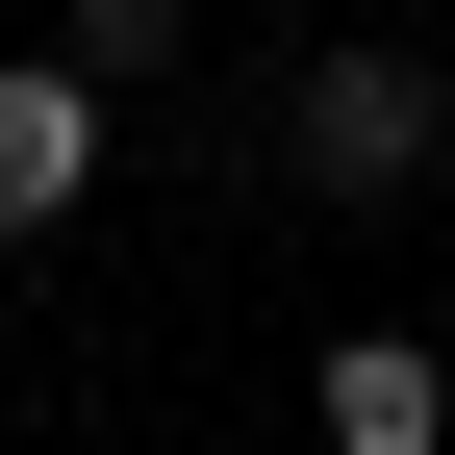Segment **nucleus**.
<instances>
[{"instance_id":"1","label":"nucleus","mask_w":455,"mask_h":455,"mask_svg":"<svg viewBox=\"0 0 455 455\" xmlns=\"http://www.w3.org/2000/svg\"><path fill=\"white\" fill-rule=\"evenodd\" d=\"M455 152V76H405V51H304V76H278V178L304 203H405Z\"/></svg>"},{"instance_id":"2","label":"nucleus","mask_w":455,"mask_h":455,"mask_svg":"<svg viewBox=\"0 0 455 455\" xmlns=\"http://www.w3.org/2000/svg\"><path fill=\"white\" fill-rule=\"evenodd\" d=\"M76 203H101V76L76 51H0V253L76 228Z\"/></svg>"},{"instance_id":"3","label":"nucleus","mask_w":455,"mask_h":455,"mask_svg":"<svg viewBox=\"0 0 455 455\" xmlns=\"http://www.w3.org/2000/svg\"><path fill=\"white\" fill-rule=\"evenodd\" d=\"M304 430H329V455H455V355H430V329H329Z\"/></svg>"},{"instance_id":"4","label":"nucleus","mask_w":455,"mask_h":455,"mask_svg":"<svg viewBox=\"0 0 455 455\" xmlns=\"http://www.w3.org/2000/svg\"><path fill=\"white\" fill-rule=\"evenodd\" d=\"M178 26H203V0H76V76H152Z\"/></svg>"}]
</instances>
